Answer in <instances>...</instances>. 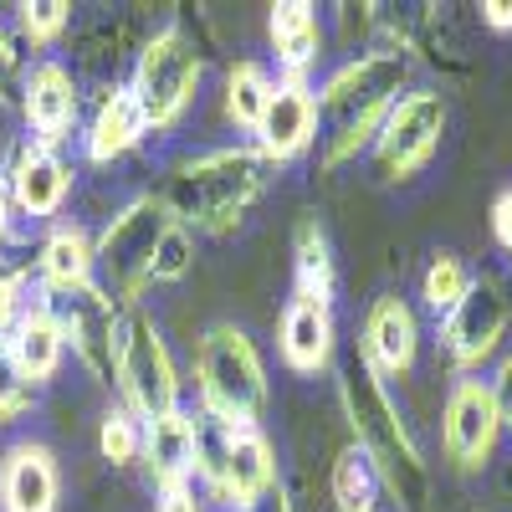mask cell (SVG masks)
I'll return each instance as SVG.
<instances>
[{
  "mask_svg": "<svg viewBox=\"0 0 512 512\" xmlns=\"http://www.w3.org/2000/svg\"><path fill=\"white\" fill-rule=\"evenodd\" d=\"M405 77H410V62L400 52H369L349 62L338 77H328L323 103H318V144H323L328 169L354 159L379 134L405 88Z\"/></svg>",
  "mask_w": 512,
  "mask_h": 512,
  "instance_id": "obj_1",
  "label": "cell"
},
{
  "mask_svg": "<svg viewBox=\"0 0 512 512\" xmlns=\"http://www.w3.org/2000/svg\"><path fill=\"white\" fill-rule=\"evenodd\" d=\"M344 405H349L354 436H359V451L369 456V466L395 487V497L410 512H425V492H431V482H425L420 446L410 441L390 390H384L379 374L369 369V359H359V354L344 364Z\"/></svg>",
  "mask_w": 512,
  "mask_h": 512,
  "instance_id": "obj_2",
  "label": "cell"
},
{
  "mask_svg": "<svg viewBox=\"0 0 512 512\" xmlns=\"http://www.w3.org/2000/svg\"><path fill=\"white\" fill-rule=\"evenodd\" d=\"M262 185H267V154L226 149V154H210V159L180 169L164 190V205L185 226H226L262 195Z\"/></svg>",
  "mask_w": 512,
  "mask_h": 512,
  "instance_id": "obj_3",
  "label": "cell"
},
{
  "mask_svg": "<svg viewBox=\"0 0 512 512\" xmlns=\"http://www.w3.org/2000/svg\"><path fill=\"white\" fill-rule=\"evenodd\" d=\"M200 395H205V415L226 425H251L262 415L267 379L241 328H210L200 338Z\"/></svg>",
  "mask_w": 512,
  "mask_h": 512,
  "instance_id": "obj_4",
  "label": "cell"
},
{
  "mask_svg": "<svg viewBox=\"0 0 512 512\" xmlns=\"http://www.w3.org/2000/svg\"><path fill=\"white\" fill-rule=\"evenodd\" d=\"M195 466L236 507H256V497L272 487V446L251 425H226L216 415L195 420Z\"/></svg>",
  "mask_w": 512,
  "mask_h": 512,
  "instance_id": "obj_5",
  "label": "cell"
},
{
  "mask_svg": "<svg viewBox=\"0 0 512 512\" xmlns=\"http://www.w3.org/2000/svg\"><path fill=\"white\" fill-rule=\"evenodd\" d=\"M441 134H446V98L441 93H410V98H400L390 108V118H384V128H379V144H374L379 175L390 185L420 175V169L436 159Z\"/></svg>",
  "mask_w": 512,
  "mask_h": 512,
  "instance_id": "obj_6",
  "label": "cell"
},
{
  "mask_svg": "<svg viewBox=\"0 0 512 512\" xmlns=\"http://www.w3.org/2000/svg\"><path fill=\"white\" fill-rule=\"evenodd\" d=\"M118 384L128 390L134 410L144 420H159L169 410H180V384H175V369H169V354H164V338L154 328L149 313H128V328H123V344H118Z\"/></svg>",
  "mask_w": 512,
  "mask_h": 512,
  "instance_id": "obj_7",
  "label": "cell"
},
{
  "mask_svg": "<svg viewBox=\"0 0 512 512\" xmlns=\"http://www.w3.org/2000/svg\"><path fill=\"white\" fill-rule=\"evenodd\" d=\"M200 82V57L190 47V36L180 26H169L164 36H154L139 62V82H134V103L144 113V123H169L180 118V108L190 103Z\"/></svg>",
  "mask_w": 512,
  "mask_h": 512,
  "instance_id": "obj_8",
  "label": "cell"
},
{
  "mask_svg": "<svg viewBox=\"0 0 512 512\" xmlns=\"http://www.w3.org/2000/svg\"><path fill=\"white\" fill-rule=\"evenodd\" d=\"M62 328V338H72V354L93 369V379L113 384L118 374V344H123V328H118V313L113 303L98 292V287H67L52 297V308H47Z\"/></svg>",
  "mask_w": 512,
  "mask_h": 512,
  "instance_id": "obj_9",
  "label": "cell"
},
{
  "mask_svg": "<svg viewBox=\"0 0 512 512\" xmlns=\"http://www.w3.org/2000/svg\"><path fill=\"white\" fill-rule=\"evenodd\" d=\"M169 231V216L154 205V200H134L123 216L103 231V246H98V262L108 272V287L134 297L144 277H154V251Z\"/></svg>",
  "mask_w": 512,
  "mask_h": 512,
  "instance_id": "obj_10",
  "label": "cell"
},
{
  "mask_svg": "<svg viewBox=\"0 0 512 512\" xmlns=\"http://www.w3.org/2000/svg\"><path fill=\"white\" fill-rule=\"evenodd\" d=\"M497 400H492V384L487 379H456L451 395H446V456L461 466V472H477L487 466L492 446H497Z\"/></svg>",
  "mask_w": 512,
  "mask_h": 512,
  "instance_id": "obj_11",
  "label": "cell"
},
{
  "mask_svg": "<svg viewBox=\"0 0 512 512\" xmlns=\"http://www.w3.org/2000/svg\"><path fill=\"white\" fill-rule=\"evenodd\" d=\"M507 292L502 282L492 277H477L472 287H466V297L446 313V354L461 364V369H472L482 364L497 344H502V328H507Z\"/></svg>",
  "mask_w": 512,
  "mask_h": 512,
  "instance_id": "obj_12",
  "label": "cell"
},
{
  "mask_svg": "<svg viewBox=\"0 0 512 512\" xmlns=\"http://www.w3.org/2000/svg\"><path fill=\"white\" fill-rule=\"evenodd\" d=\"M262 154L267 159H292L313 134H318V103L313 93L303 88V77H287V82H272V98L262 108Z\"/></svg>",
  "mask_w": 512,
  "mask_h": 512,
  "instance_id": "obj_13",
  "label": "cell"
},
{
  "mask_svg": "<svg viewBox=\"0 0 512 512\" xmlns=\"http://www.w3.org/2000/svg\"><path fill=\"white\" fill-rule=\"evenodd\" d=\"M26 118L36 128L41 149H52L57 139H67V128L77 118V88H72V72L57 62H36L26 72Z\"/></svg>",
  "mask_w": 512,
  "mask_h": 512,
  "instance_id": "obj_14",
  "label": "cell"
},
{
  "mask_svg": "<svg viewBox=\"0 0 512 512\" xmlns=\"http://www.w3.org/2000/svg\"><path fill=\"white\" fill-rule=\"evenodd\" d=\"M415 313L400 297H379L364 318V359L374 374H405L415 364Z\"/></svg>",
  "mask_w": 512,
  "mask_h": 512,
  "instance_id": "obj_15",
  "label": "cell"
},
{
  "mask_svg": "<svg viewBox=\"0 0 512 512\" xmlns=\"http://www.w3.org/2000/svg\"><path fill=\"white\" fill-rule=\"evenodd\" d=\"M6 512H52L57 507V466L41 446H16L0 472Z\"/></svg>",
  "mask_w": 512,
  "mask_h": 512,
  "instance_id": "obj_16",
  "label": "cell"
},
{
  "mask_svg": "<svg viewBox=\"0 0 512 512\" xmlns=\"http://www.w3.org/2000/svg\"><path fill=\"white\" fill-rule=\"evenodd\" d=\"M282 354L297 374H313L328 364L333 354V318L328 303H313V297H292V308L282 313Z\"/></svg>",
  "mask_w": 512,
  "mask_h": 512,
  "instance_id": "obj_17",
  "label": "cell"
},
{
  "mask_svg": "<svg viewBox=\"0 0 512 512\" xmlns=\"http://www.w3.org/2000/svg\"><path fill=\"white\" fill-rule=\"evenodd\" d=\"M144 451H149V466L164 487H175L195 472V420L169 410L159 420H149V436H144Z\"/></svg>",
  "mask_w": 512,
  "mask_h": 512,
  "instance_id": "obj_18",
  "label": "cell"
},
{
  "mask_svg": "<svg viewBox=\"0 0 512 512\" xmlns=\"http://www.w3.org/2000/svg\"><path fill=\"white\" fill-rule=\"evenodd\" d=\"M11 185H16V200L31 210V216H52V210L62 205V195H67V169H62V159H57L52 149L31 144V149L16 159Z\"/></svg>",
  "mask_w": 512,
  "mask_h": 512,
  "instance_id": "obj_19",
  "label": "cell"
},
{
  "mask_svg": "<svg viewBox=\"0 0 512 512\" xmlns=\"http://www.w3.org/2000/svg\"><path fill=\"white\" fill-rule=\"evenodd\" d=\"M11 359H16V369L26 374V384H41V379H52V374H57V359H62V328H57V318H52L47 308L21 313Z\"/></svg>",
  "mask_w": 512,
  "mask_h": 512,
  "instance_id": "obj_20",
  "label": "cell"
},
{
  "mask_svg": "<svg viewBox=\"0 0 512 512\" xmlns=\"http://www.w3.org/2000/svg\"><path fill=\"white\" fill-rule=\"evenodd\" d=\"M272 41L277 57L287 67V77H303V67L318 57V16L303 0H287V6H272Z\"/></svg>",
  "mask_w": 512,
  "mask_h": 512,
  "instance_id": "obj_21",
  "label": "cell"
},
{
  "mask_svg": "<svg viewBox=\"0 0 512 512\" xmlns=\"http://www.w3.org/2000/svg\"><path fill=\"white\" fill-rule=\"evenodd\" d=\"M139 134H144V113H139L134 93H113V98L103 103L98 123H93L88 149H93V159H113V154H123L128 144H134Z\"/></svg>",
  "mask_w": 512,
  "mask_h": 512,
  "instance_id": "obj_22",
  "label": "cell"
},
{
  "mask_svg": "<svg viewBox=\"0 0 512 512\" xmlns=\"http://www.w3.org/2000/svg\"><path fill=\"white\" fill-rule=\"evenodd\" d=\"M41 272H47V282H52L57 292L82 287V282H88V272H93V246H88V236H82V231H57V236L47 241V251H41Z\"/></svg>",
  "mask_w": 512,
  "mask_h": 512,
  "instance_id": "obj_23",
  "label": "cell"
},
{
  "mask_svg": "<svg viewBox=\"0 0 512 512\" xmlns=\"http://www.w3.org/2000/svg\"><path fill=\"white\" fill-rule=\"evenodd\" d=\"M328 292H333V256H328L323 231L308 221L303 231H297V297L328 303Z\"/></svg>",
  "mask_w": 512,
  "mask_h": 512,
  "instance_id": "obj_24",
  "label": "cell"
},
{
  "mask_svg": "<svg viewBox=\"0 0 512 512\" xmlns=\"http://www.w3.org/2000/svg\"><path fill=\"white\" fill-rule=\"evenodd\" d=\"M374 482H379V472L369 466V456H364L359 446H349L344 456H338V466H333V492H338V502H344V512H369Z\"/></svg>",
  "mask_w": 512,
  "mask_h": 512,
  "instance_id": "obj_25",
  "label": "cell"
},
{
  "mask_svg": "<svg viewBox=\"0 0 512 512\" xmlns=\"http://www.w3.org/2000/svg\"><path fill=\"white\" fill-rule=\"evenodd\" d=\"M466 287H472V272L461 267V256L441 251L436 262H431V272H425V303H431L436 313H451L461 297H466Z\"/></svg>",
  "mask_w": 512,
  "mask_h": 512,
  "instance_id": "obj_26",
  "label": "cell"
},
{
  "mask_svg": "<svg viewBox=\"0 0 512 512\" xmlns=\"http://www.w3.org/2000/svg\"><path fill=\"white\" fill-rule=\"evenodd\" d=\"M267 98H272V82H267V72L256 67V62H241V67L231 72V118L256 128V123H262Z\"/></svg>",
  "mask_w": 512,
  "mask_h": 512,
  "instance_id": "obj_27",
  "label": "cell"
},
{
  "mask_svg": "<svg viewBox=\"0 0 512 512\" xmlns=\"http://www.w3.org/2000/svg\"><path fill=\"white\" fill-rule=\"evenodd\" d=\"M26 405H31V384H26V374L16 369V359H11V344L0 338V425H6V420H16Z\"/></svg>",
  "mask_w": 512,
  "mask_h": 512,
  "instance_id": "obj_28",
  "label": "cell"
},
{
  "mask_svg": "<svg viewBox=\"0 0 512 512\" xmlns=\"http://www.w3.org/2000/svg\"><path fill=\"white\" fill-rule=\"evenodd\" d=\"M21 26L31 41H52L67 26V6L62 0H36V6H21Z\"/></svg>",
  "mask_w": 512,
  "mask_h": 512,
  "instance_id": "obj_29",
  "label": "cell"
},
{
  "mask_svg": "<svg viewBox=\"0 0 512 512\" xmlns=\"http://www.w3.org/2000/svg\"><path fill=\"white\" fill-rule=\"evenodd\" d=\"M185 267H190V236L180 226H169L154 251V277H185Z\"/></svg>",
  "mask_w": 512,
  "mask_h": 512,
  "instance_id": "obj_30",
  "label": "cell"
},
{
  "mask_svg": "<svg viewBox=\"0 0 512 512\" xmlns=\"http://www.w3.org/2000/svg\"><path fill=\"white\" fill-rule=\"evenodd\" d=\"M134 451H139L134 420H128V415H108L103 420V456L108 461H134Z\"/></svg>",
  "mask_w": 512,
  "mask_h": 512,
  "instance_id": "obj_31",
  "label": "cell"
},
{
  "mask_svg": "<svg viewBox=\"0 0 512 512\" xmlns=\"http://www.w3.org/2000/svg\"><path fill=\"white\" fill-rule=\"evenodd\" d=\"M492 400H497V420L512 431V359L497 369V384H492Z\"/></svg>",
  "mask_w": 512,
  "mask_h": 512,
  "instance_id": "obj_32",
  "label": "cell"
},
{
  "mask_svg": "<svg viewBox=\"0 0 512 512\" xmlns=\"http://www.w3.org/2000/svg\"><path fill=\"white\" fill-rule=\"evenodd\" d=\"M159 512H200V507H195V492H190V482L164 487V497H159Z\"/></svg>",
  "mask_w": 512,
  "mask_h": 512,
  "instance_id": "obj_33",
  "label": "cell"
},
{
  "mask_svg": "<svg viewBox=\"0 0 512 512\" xmlns=\"http://www.w3.org/2000/svg\"><path fill=\"white\" fill-rule=\"evenodd\" d=\"M492 231H497V241L512 251V190H507V195L492 205Z\"/></svg>",
  "mask_w": 512,
  "mask_h": 512,
  "instance_id": "obj_34",
  "label": "cell"
},
{
  "mask_svg": "<svg viewBox=\"0 0 512 512\" xmlns=\"http://www.w3.org/2000/svg\"><path fill=\"white\" fill-rule=\"evenodd\" d=\"M16 297H21V282L11 272H0V328L16 318Z\"/></svg>",
  "mask_w": 512,
  "mask_h": 512,
  "instance_id": "obj_35",
  "label": "cell"
},
{
  "mask_svg": "<svg viewBox=\"0 0 512 512\" xmlns=\"http://www.w3.org/2000/svg\"><path fill=\"white\" fill-rule=\"evenodd\" d=\"M482 21L497 26V31H512V0H487V6H482Z\"/></svg>",
  "mask_w": 512,
  "mask_h": 512,
  "instance_id": "obj_36",
  "label": "cell"
},
{
  "mask_svg": "<svg viewBox=\"0 0 512 512\" xmlns=\"http://www.w3.org/2000/svg\"><path fill=\"white\" fill-rule=\"evenodd\" d=\"M11 67H16V52H11V41L0 36V98H6V77H11Z\"/></svg>",
  "mask_w": 512,
  "mask_h": 512,
  "instance_id": "obj_37",
  "label": "cell"
},
{
  "mask_svg": "<svg viewBox=\"0 0 512 512\" xmlns=\"http://www.w3.org/2000/svg\"><path fill=\"white\" fill-rule=\"evenodd\" d=\"M6 226H11V216H6V195H0V241H6Z\"/></svg>",
  "mask_w": 512,
  "mask_h": 512,
  "instance_id": "obj_38",
  "label": "cell"
}]
</instances>
